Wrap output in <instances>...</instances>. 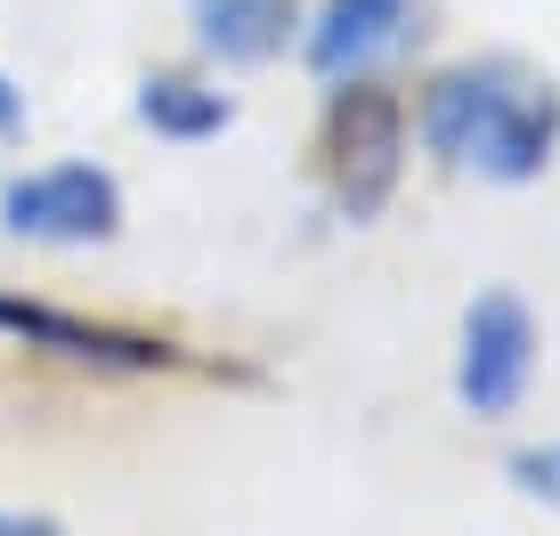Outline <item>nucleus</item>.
Listing matches in <instances>:
<instances>
[{
  "label": "nucleus",
  "mask_w": 560,
  "mask_h": 536,
  "mask_svg": "<svg viewBox=\"0 0 560 536\" xmlns=\"http://www.w3.org/2000/svg\"><path fill=\"white\" fill-rule=\"evenodd\" d=\"M512 480L528 488V496H552V504H560V439H552V447H528V455H512Z\"/></svg>",
  "instance_id": "9"
},
{
  "label": "nucleus",
  "mask_w": 560,
  "mask_h": 536,
  "mask_svg": "<svg viewBox=\"0 0 560 536\" xmlns=\"http://www.w3.org/2000/svg\"><path fill=\"white\" fill-rule=\"evenodd\" d=\"M25 123H33V106H25V90L9 82V73H0V147H16L25 139Z\"/></svg>",
  "instance_id": "10"
},
{
  "label": "nucleus",
  "mask_w": 560,
  "mask_h": 536,
  "mask_svg": "<svg viewBox=\"0 0 560 536\" xmlns=\"http://www.w3.org/2000/svg\"><path fill=\"white\" fill-rule=\"evenodd\" d=\"M407 130H415V114L382 73L325 90L317 171H325V196H334L341 220H358V228L382 220V203H390L398 179H407Z\"/></svg>",
  "instance_id": "2"
},
{
  "label": "nucleus",
  "mask_w": 560,
  "mask_h": 536,
  "mask_svg": "<svg viewBox=\"0 0 560 536\" xmlns=\"http://www.w3.org/2000/svg\"><path fill=\"white\" fill-rule=\"evenodd\" d=\"M130 220L122 179L90 155L66 163H33L0 179V236L9 244H42V253H90V244H114Z\"/></svg>",
  "instance_id": "4"
},
{
  "label": "nucleus",
  "mask_w": 560,
  "mask_h": 536,
  "mask_svg": "<svg viewBox=\"0 0 560 536\" xmlns=\"http://www.w3.org/2000/svg\"><path fill=\"white\" fill-rule=\"evenodd\" d=\"M130 114H139V130H154L163 147H203V139H220V130H236V98H228L220 82H196V73H147Z\"/></svg>",
  "instance_id": "8"
},
{
  "label": "nucleus",
  "mask_w": 560,
  "mask_h": 536,
  "mask_svg": "<svg viewBox=\"0 0 560 536\" xmlns=\"http://www.w3.org/2000/svg\"><path fill=\"white\" fill-rule=\"evenodd\" d=\"M431 16V0H317V16L301 25V66L308 82L341 90V82H365V73L398 66Z\"/></svg>",
  "instance_id": "6"
},
{
  "label": "nucleus",
  "mask_w": 560,
  "mask_h": 536,
  "mask_svg": "<svg viewBox=\"0 0 560 536\" xmlns=\"http://www.w3.org/2000/svg\"><path fill=\"white\" fill-rule=\"evenodd\" d=\"M0 341L42 350L57 366H90V374H179L187 366V350L171 334L82 317V310H66V301H33V293H0Z\"/></svg>",
  "instance_id": "5"
},
{
  "label": "nucleus",
  "mask_w": 560,
  "mask_h": 536,
  "mask_svg": "<svg viewBox=\"0 0 560 536\" xmlns=\"http://www.w3.org/2000/svg\"><path fill=\"white\" fill-rule=\"evenodd\" d=\"M536 358H545V325H536L528 293L479 284L455 325V407L471 423H512L536 391Z\"/></svg>",
  "instance_id": "3"
},
{
  "label": "nucleus",
  "mask_w": 560,
  "mask_h": 536,
  "mask_svg": "<svg viewBox=\"0 0 560 536\" xmlns=\"http://www.w3.org/2000/svg\"><path fill=\"white\" fill-rule=\"evenodd\" d=\"M187 33L211 66H277L301 42V9L293 0H187Z\"/></svg>",
  "instance_id": "7"
},
{
  "label": "nucleus",
  "mask_w": 560,
  "mask_h": 536,
  "mask_svg": "<svg viewBox=\"0 0 560 536\" xmlns=\"http://www.w3.org/2000/svg\"><path fill=\"white\" fill-rule=\"evenodd\" d=\"M0 536H66V528L42 521V512H9V504H0Z\"/></svg>",
  "instance_id": "11"
},
{
  "label": "nucleus",
  "mask_w": 560,
  "mask_h": 536,
  "mask_svg": "<svg viewBox=\"0 0 560 536\" xmlns=\"http://www.w3.org/2000/svg\"><path fill=\"white\" fill-rule=\"evenodd\" d=\"M407 114L439 163L488 187H528L560 155V82L520 57H463L422 82Z\"/></svg>",
  "instance_id": "1"
}]
</instances>
